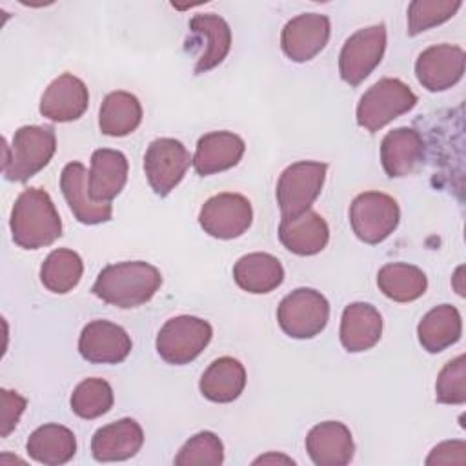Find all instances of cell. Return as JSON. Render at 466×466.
Listing matches in <instances>:
<instances>
[{
  "label": "cell",
  "mask_w": 466,
  "mask_h": 466,
  "mask_svg": "<svg viewBox=\"0 0 466 466\" xmlns=\"http://www.w3.org/2000/svg\"><path fill=\"white\" fill-rule=\"evenodd\" d=\"M160 286L162 275L153 264L126 260L102 268L91 291L100 300L127 309L149 302Z\"/></svg>",
  "instance_id": "obj_1"
},
{
  "label": "cell",
  "mask_w": 466,
  "mask_h": 466,
  "mask_svg": "<svg viewBox=\"0 0 466 466\" xmlns=\"http://www.w3.org/2000/svg\"><path fill=\"white\" fill-rule=\"evenodd\" d=\"M11 237L24 249L51 246L62 237V220L47 191L40 187L24 189L11 209Z\"/></svg>",
  "instance_id": "obj_2"
},
{
  "label": "cell",
  "mask_w": 466,
  "mask_h": 466,
  "mask_svg": "<svg viewBox=\"0 0 466 466\" xmlns=\"http://www.w3.org/2000/svg\"><path fill=\"white\" fill-rule=\"evenodd\" d=\"M56 151V135L51 126H22L11 146L4 140L2 171L11 182H25L42 171Z\"/></svg>",
  "instance_id": "obj_3"
},
{
  "label": "cell",
  "mask_w": 466,
  "mask_h": 466,
  "mask_svg": "<svg viewBox=\"0 0 466 466\" xmlns=\"http://www.w3.org/2000/svg\"><path fill=\"white\" fill-rule=\"evenodd\" d=\"M419 98L399 78H380L364 91L357 104V124L370 133H377L397 116L411 111Z\"/></svg>",
  "instance_id": "obj_4"
},
{
  "label": "cell",
  "mask_w": 466,
  "mask_h": 466,
  "mask_svg": "<svg viewBox=\"0 0 466 466\" xmlns=\"http://www.w3.org/2000/svg\"><path fill=\"white\" fill-rule=\"evenodd\" d=\"M328 164L315 160H299L289 164L277 180V204L282 218H295L317 200L326 180Z\"/></svg>",
  "instance_id": "obj_5"
},
{
  "label": "cell",
  "mask_w": 466,
  "mask_h": 466,
  "mask_svg": "<svg viewBox=\"0 0 466 466\" xmlns=\"http://www.w3.org/2000/svg\"><path fill=\"white\" fill-rule=\"evenodd\" d=\"M213 328L208 320L193 315L171 317L157 335V353L162 360L184 366L195 360L209 344Z\"/></svg>",
  "instance_id": "obj_6"
},
{
  "label": "cell",
  "mask_w": 466,
  "mask_h": 466,
  "mask_svg": "<svg viewBox=\"0 0 466 466\" xmlns=\"http://www.w3.org/2000/svg\"><path fill=\"white\" fill-rule=\"evenodd\" d=\"M277 320L288 337L313 339L329 320V302L313 288H297L280 300Z\"/></svg>",
  "instance_id": "obj_7"
},
{
  "label": "cell",
  "mask_w": 466,
  "mask_h": 466,
  "mask_svg": "<svg viewBox=\"0 0 466 466\" xmlns=\"http://www.w3.org/2000/svg\"><path fill=\"white\" fill-rule=\"evenodd\" d=\"M400 208L397 200L382 191H364L350 206V224L364 244L384 242L399 226Z\"/></svg>",
  "instance_id": "obj_8"
},
{
  "label": "cell",
  "mask_w": 466,
  "mask_h": 466,
  "mask_svg": "<svg viewBox=\"0 0 466 466\" xmlns=\"http://www.w3.org/2000/svg\"><path fill=\"white\" fill-rule=\"evenodd\" d=\"M386 51V25L375 24L350 35L339 55L340 78L351 87L364 82Z\"/></svg>",
  "instance_id": "obj_9"
},
{
  "label": "cell",
  "mask_w": 466,
  "mask_h": 466,
  "mask_svg": "<svg viewBox=\"0 0 466 466\" xmlns=\"http://www.w3.org/2000/svg\"><path fill=\"white\" fill-rule=\"evenodd\" d=\"M191 164L193 157L186 146L169 137L155 138L144 155L146 178L158 197L169 195L180 184Z\"/></svg>",
  "instance_id": "obj_10"
},
{
  "label": "cell",
  "mask_w": 466,
  "mask_h": 466,
  "mask_svg": "<svg viewBox=\"0 0 466 466\" xmlns=\"http://www.w3.org/2000/svg\"><path fill=\"white\" fill-rule=\"evenodd\" d=\"M253 222L251 202L240 193H218L198 213L200 228L213 238L231 240L244 235Z\"/></svg>",
  "instance_id": "obj_11"
},
{
  "label": "cell",
  "mask_w": 466,
  "mask_h": 466,
  "mask_svg": "<svg viewBox=\"0 0 466 466\" xmlns=\"http://www.w3.org/2000/svg\"><path fill=\"white\" fill-rule=\"evenodd\" d=\"M464 49L453 44H437L426 47L415 60V76L419 84L431 91L453 87L464 75Z\"/></svg>",
  "instance_id": "obj_12"
},
{
  "label": "cell",
  "mask_w": 466,
  "mask_h": 466,
  "mask_svg": "<svg viewBox=\"0 0 466 466\" xmlns=\"http://www.w3.org/2000/svg\"><path fill=\"white\" fill-rule=\"evenodd\" d=\"M331 33L329 18L320 13H302L286 22L280 33V47L293 62L315 58L328 44Z\"/></svg>",
  "instance_id": "obj_13"
},
{
  "label": "cell",
  "mask_w": 466,
  "mask_h": 466,
  "mask_svg": "<svg viewBox=\"0 0 466 466\" xmlns=\"http://www.w3.org/2000/svg\"><path fill=\"white\" fill-rule=\"evenodd\" d=\"M133 342L127 331L109 320L96 319L82 328L78 353L93 364H118L131 353Z\"/></svg>",
  "instance_id": "obj_14"
},
{
  "label": "cell",
  "mask_w": 466,
  "mask_h": 466,
  "mask_svg": "<svg viewBox=\"0 0 466 466\" xmlns=\"http://www.w3.org/2000/svg\"><path fill=\"white\" fill-rule=\"evenodd\" d=\"M89 173L82 162H69L64 166L60 175V189L62 195L75 215V218L82 224L95 226L111 220L113 206L111 202H96L89 193L87 184Z\"/></svg>",
  "instance_id": "obj_15"
},
{
  "label": "cell",
  "mask_w": 466,
  "mask_h": 466,
  "mask_svg": "<svg viewBox=\"0 0 466 466\" xmlns=\"http://www.w3.org/2000/svg\"><path fill=\"white\" fill-rule=\"evenodd\" d=\"M89 106L87 86L71 73L56 76L40 98V115L53 122L78 120Z\"/></svg>",
  "instance_id": "obj_16"
},
{
  "label": "cell",
  "mask_w": 466,
  "mask_h": 466,
  "mask_svg": "<svg viewBox=\"0 0 466 466\" xmlns=\"http://www.w3.org/2000/svg\"><path fill=\"white\" fill-rule=\"evenodd\" d=\"M306 451L317 466H346L355 453L351 431L339 420L319 422L306 435Z\"/></svg>",
  "instance_id": "obj_17"
},
{
  "label": "cell",
  "mask_w": 466,
  "mask_h": 466,
  "mask_svg": "<svg viewBox=\"0 0 466 466\" xmlns=\"http://www.w3.org/2000/svg\"><path fill=\"white\" fill-rule=\"evenodd\" d=\"M144 444L142 426L124 417L98 428L91 439V455L98 462H116L135 457Z\"/></svg>",
  "instance_id": "obj_18"
},
{
  "label": "cell",
  "mask_w": 466,
  "mask_h": 466,
  "mask_svg": "<svg viewBox=\"0 0 466 466\" xmlns=\"http://www.w3.org/2000/svg\"><path fill=\"white\" fill-rule=\"evenodd\" d=\"M246 151L244 140L231 131H211L198 138L193 167L200 177L235 167Z\"/></svg>",
  "instance_id": "obj_19"
},
{
  "label": "cell",
  "mask_w": 466,
  "mask_h": 466,
  "mask_svg": "<svg viewBox=\"0 0 466 466\" xmlns=\"http://www.w3.org/2000/svg\"><path fill=\"white\" fill-rule=\"evenodd\" d=\"M189 33L193 35L195 42L206 40L195 64V75L208 73L209 69L222 64L231 49V29L222 16L215 13L195 15L189 20Z\"/></svg>",
  "instance_id": "obj_20"
},
{
  "label": "cell",
  "mask_w": 466,
  "mask_h": 466,
  "mask_svg": "<svg viewBox=\"0 0 466 466\" xmlns=\"http://www.w3.org/2000/svg\"><path fill=\"white\" fill-rule=\"evenodd\" d=\"M280 244L300 257L320 253L329 240V228L324 217L308 209L295 218H280L279 224Z\"/></svg>",
  "instance_id": "obj_21"
},
{
  "label": "cell",
  "mask_w": 466,
  "mask_h": 466,
  "mask_svg": "<svg viewBox=\"0 0 466 466\" xmlns=\"http://www.w3.org/2000/svg\"><path fill=\"white\" fill-rule=\"evenodd\" d=\"M340 344L350 353L373 348L382 335V317L370 302H351L340 317Z\"/></svg>",
  "instance_id": "obj_22"
},
{
  "label": "cell",
  "mask_w": 466,
  "mask_h": 466,
  "mask_svg": "<svg viewBox=\"0 0 466 466\" xmlns=\"http://www.w3.org/2000/svg\"><path fill=\"white\" fill-rule=\"evenodd\" d=\"M424 142L413 127H395L380 142V164L390 178L410 175L422 160Z\"/></svg>",
  "instance_id": "obj_23"
},
{
  "label": "cell",
  "mask_w": 466,
  "mask_h": 466,
  "mask_svg": "<svg viewBox=\"0 0 466 466\" xmlns=\"http://www.w3.org/2000/svg\"><path fill=\"white\" fill-rule=\"evenodd\" d=\"M127 158L118 149L100 147L91 155L89 193L96 202H111L127 182Z\"/></svg>",
  "instance_id": "obj_24"
},
{
  "label": "cell",
  "mask_w": 466,
  "mask_h": 466,
  "mask_svg": "<svg viewBox=\"0 0 466 466\" xmlns=\"http://www.w3.org/2000/svg\"><path fill=\"white\" fill-rule=\"evenodd\" d=\"M233 279L240 289L253 295H264L282 284L284 268L277 257L255 251L240 257L235 262Z\"/></svg>",
  "instance_id": "obj_25"
},
{
  "label": "cell",
  "mask_w": 466,
  "mask_h": 466,
  "mask_svg": "<svg viewBox=\"0 0 466 466\" xmlns=\"http://www.w3.org/2000/svg\"><path fill=\"white\" fill-rule=\"evenodd\" d=\"M246 388V370L240 360L233 357L215 359L200 377V393L218 404L233 402Z\"/></svg>",
  "instance_id": "obj_26"
},
{
  "label": "cell",
  "mask_w": 466,
  "mask_h": 466,
  "mask_svg": "<svg viewBox=\"0 0 466 466\" xmlns=\"http://www.w3.org/2000/svg\"><path fill=\"white\" fill-rule=\"evenodd\" d=\"M27 455L46 466H60L69 462L76 453L75 433L62 424L38 426L25 442Z\"/></svg>",
  "instance_id": "obj_27"
},
{
  "label": "cell",
  "mask_w": 466,
  "mask_h": 466,
  "mask_svg": "<svg viewBox=\"0 0 466 466\" xmlns=\"http://www.w3.org/2000/svg\"><path fill=\"white\" fill-rule=\"evenodd\" d=\"M462 335L461 313L451 304H439L431 308L417 326L420 346L428 353H439L453 346Z\"/></svg>",
  "instance_id": "obj_28"
},
{
  "label": "cell",
  "mask_w": 466,
  "mask_h": 466,
  "mask_svg": "<svg viewBox=\"0 0 466 466\" xmlns=\"http://www.w3.org/2000/svg\"><path fill=\"white\" fill-rule=\"evenodd\" d=\"M142 122L140 100L129 91H111L102 100L98 127L107 137H126Z\"/></svg>",
  "instance_id": "obj_29"
},
{
  "label": "cell",
  "mask_w": 466,
  "mask_h": 466,
  "mask_svg": "<svg viewBox=\"0 0 466 466\" xmlns=\"http://www.w3.org/2000/svg\"><path fill=\"white\" fill-rule=\"evenodd\" d=\"M377 286L384 297L395 302H411L424 295L428 277L413 264L388 262L377 273Z\"/></svg>",
  "instance_id": "obj_30"
},
{
  "label": "cell",
  "mask_w": 466,
  "mask_h": 466,
  "mask_svg": "<svg viewBox=\"0 0 466 466\" xmlns=\"http://www.w3.org/2000/svg\"><path fill=\"white\" fill-rule=\"evenodd\" d=\"M84 273L80 255L67 248L53 249L40 266V280L51 293L64 295L78 286Z\"/></svg>",
  "instance_id": "obj_31"
},
{
  "label": "cell",
  "mask_w": 466,
  "mask_h": 466,
  "mask_svg": "<svg viewBox=\"0 0 466 466\" xmlns=\"http://www.w3.org/2000/svg\"><path fill=\"white\" fill-rule=\"evenodd\" d=\"M115 402L113 388L107 380L98 377L84 379L71 393L69 404L75 415L80 419H98L106 415Z\"/></svg>",
  "instance_id": "obj_32"
},
{
  "label": "cell",
  "mask_w": 466,
  "mask_h": 466,
  "mask_svg": "<svg viewBox=\"0 0 466 466\" xmlns=\"http://www.w3.org/2000/svg\"><path fill=\"white\" fill-rule=\"evenodd\" d=\"M461 0H413L408 5V35L415 36L450 20L459 9Z\"/></svg>",
  "instance_id": "obj_33"
},
{
  "label": "cell",
  "mask_w": 466,
  "mask_h": 466,
  "mask_svg": "<svg viewBox=\"0 0 466 466\" xmlns=\"http://www.w3.org/2000/svg\"><path fill=\"white\" fill-rule=\"evenodd\" d=\"M177 466H220L224 444L213 431H198L175 455Z\"/></svg>",
  "instance_id": "obj_34"
},
{
  "label": "cell",
  "mask_w": 466,
  "mask_h": 466,
  "mask_svg": "<svg viewBox=\"0 0 466 466\" xmlns=\"http://www.w3.org/2000/svg\"><path fill=\"white\" fill-rule=\"evenodd\" d=\"M435 399L442 404L466 402V359L457 355L442 366L435 382Z\"/></svg>",
  "instance_id": "obj_35"
},
{
  "label": "cell",
  "mask_w": 466,
  "mask_h": 466,
  "mask_svg": "<svg viewBox=\"0 0 466 466\" xmlns=\"http://www.w3.org/2000/svg\"><path fill=\"white\" fill-rule=\"evenodd\" d=\"M0 399H2L0 437L5 439L16 428V424H18V420H20V417H22L25 406H27V400L20 393L5 390V388L0 390Z\"/></svg>",
  "instance_id": "obj_36"
},
{
  "label": "cell",
  "mask_w": 466,
  "mask_h": 466,
  "mask_svg": "<svg viewBox=\"0 0 466 466\" xmlns=\"http://www.w3.org/2000/svg\"><path fill=\"white\" fill-rule=\"evenodd\" d=\"M426 464H466V442L444 441L437 444L426 457Z\"/></svg>",
  "instance_id": "obj_37"
},
{
  "label": "cell",
  "mask_w": 466,
  "mask_h": 466,
  "mask_svg": "<svg viewBox=\"0 0 466 466\" xmlns=\"http://www.w3.org/2000/svg\"><path fill=\"white\" fill-rule=\"evenodd\" d=\"M268 462H284V464H295L293 459L286 457V455H275V453H268V455H262L258 459L253 461V464H268Z\"/></svg>",
  "instance_id": "obj_38"
}]
</instances>
